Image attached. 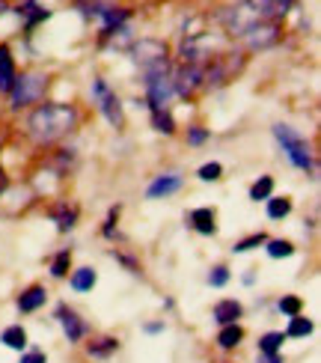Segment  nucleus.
Masks as SVG:
<instances>
[{
  "label": "nucleus",
  "instance_id": "nucleus-1",
  "mask_svg": "<svg viewBox=\"0 0 321 363\" xmlns=\"http://www.w3.org/2000/svg\"><path fill=\"white\" fill-rule=\"evenodd\" d=\"M74 125H78V111L72 104H63V101L39 104L27 116V138L36 146H51L57 140H63L66 134H72Z\"/></svg>",
  "mask_w": 321,
  "mask_h": 363
},
{
  "label": "nucleus",
  "instance_id": "nucleus-2",
  "mask_svg": "<svg viewBox=\"0 0 321 363\" xmlns=\"http://www.w3.org/2000/svg\"><path fill=\"white\" fill-rule=\"evenodd\" d=\"M131 60L140 66L143 78H158V74H170V48L161 39H140L131 45Z\"/></svg>",
  "mask_w": 321,
  "mask_h": 363
},
{
  "label": "nucleus",
  "instance_id": "nucleus-3",
  "mask_svg": "<svg viewBox=\"0 0 321 363\" xmlns=\"http://www.w3.org/2000/svg\"><path fill=\"white\" fill-rule=\"evenodd\" d=\"M274 138L280 140L286 158L292 161L298 170H303V173H310V170H312V149H310L307 138H300V134H298L292 125H283V123H280V125H274Z\"/></svg>",
  "mask_w": 321,
  "mask_h": 363
},
{
  "label": "nucleus",
  "instance_id": "nucleus-4",
  "mask_svg": "<svg viewBox=\"0 0 321 363\" xmlns=\"http://www.w3.org/2000/svg\"><path fill=\"white\" fill-rule=\"evenodd\" d=\"M45 89H48V78L42 72H24L15 78L12 89H9V101L12 108H27V104H36L45 99Z\"/></svg>",
  "mask_w": 321,
  "mask_h": 363
},
{
  "label": "nucleus",
  "instance_id": "nucleus-5",
  "mask_svg": "<svg viewBox=\"0 0 321 363\" xmlns=\"http://www.w3.org/2000/svg\"><path fill=\"white\" fill-rule=\"evenodd\" d=\"M220 21H223V27H226L229 36H238V39H241L253 24H259L262 18H259V12H256L250 4H238V6H226V9L220 12Z\"/></svg>",
  "mask_w": 321,
  "mask_h": 363
},
{
  "label": "nucleus",
  "instance_id": "nucleus-6",
  "mask_svg": "<svg viewBox=\"0 0 321 363\" xmlns=\"http://www.w3.org/2000/svg\"><path fill=\"white\" fill-rule=\"evenodd\" d=\"M280 33H283L280 21H259L241 39H244V45H247L250 51H265V48H271V45L280 42Z\"/></svg>",
  "mask_w": 321,
  "mask_h": 363
},
{
  "label": "nucleus",
  "instance_id": "nucleus-7",
  "mask_svg": "<svg viewBox=\"0 0 321 363\" xmlns=\"http://www.w3.org/2000/svg\"><path fill=\"white\" fill-rule=\"evenodd\" d=\"M93 96H96V101H98V108H101V113H104L107 123H111L113 128H119V125H122V104H119V99H116L113 89L107 86L101 78H96V81H93Z\"/></svg>",
  "mask_w": 321,
  "mask_h": 363
},
{
  "label": "nucleus",
  "instance_id": "nucleus-8",
  "mask_svg": "<svg viewBox=\"0 0 321 363\" xmlns=\"http://www.w3.org/2000/svg\"><path fill=\"white\" fill-rule=\"evenodd\" d=\"M176 96L173 89V74H158V78H149L146 81V101L152 111H164L170 99Z\"/></svg>",
  "mask_w": 321,
  "mask_h": 363
},
{
  "label": "nucleus",
  "instance_id": "nucleus-9",
  "mask_svg": "<svg viewBox=\"0 0 321 363\" xmlns=\"http://www.w3.org/2000/svg\"><path fill=\"white\" fill-rule=\"evenodd\" d=\"M173 89H176V96H181V99L196 96L203 89V66H181L173 74Z\"/></svg>",
  "mask_w": 321,
  "mask_h": 363
},
{
  "label": "nucleus",
  "instance_id": "nucleus-10",
  "mask_svg": "<svg viewBox=\"0 0 321 363\" xmlns=\"http://www.w3.org/2000/svg\"><path fill=\"white\" fill-rule=\"evenodd\" d=\"M57 319H60V325H63V334H66L69 342H81L86 337V322L74 310L57 307Z\"/></svg>",
  "mask_w": 321,
  "mask_h": 363
},
{
  "label": "nucleus",
  "instance_id": "nucleus-11",
  "mask_svg": "<svg viewBox=\"0 0 321 363\" xmlns=\"http://www.w3.org/2000/svg\"><path fill=\"white\" fill-rule=\"evenodd\" d=\"M247 4L259 12L262 21H280L283 15L295 6V0H247Z\"/></svg>",
  "mask_w": 321,
  "mask_h": 363
},
{
  "label": "nucleus",
  "instance_id": "nucleus-12",
  "mask_svg": "<svg viewBox=\"0 0 321 363\" xmlns=\"http://www.w3.org/2000/svg\"><path fill=\"white\" fill-rule=\"evenodd\" d=\"M214 322H218L220 328L223 325H238V319L244 315V307L238 304V301H232V298H223V301H218L214 304Z\"/></svg>",
  "mask_w": 321,
  "mask_h": 363
},
{
  "label": "nucleus",
  "instance_id": "nucleus-13",
  "mask_svg": "<svg viewBox=\"0 0 321 363\" xmlns=\"http://www.w3.org/2000/svg\"><path fill=\"white\" fill-rule=\"evenodd\" d=\"M181 188V176H176V173H167V176H158L152 185L146 188V196L149 200H161V196H170V194H176Z\"/></svg>",
  "mask_w": 321,
  "mask_h": 363
},
{
  "label": "nucleus",
  "instance_id": "nucleus-14",
  "mask_svg": "<svg viewBox=\"0 0 321 363\" xmlns=\"http://www.w3.org/2000/svg\"><path fill=\"white\" fill-rule=\"evenodd\" d=\"M18 72H15V60H12V51L6 45H0V93H9Z\"/></svg>",
  "mask_w": 321,
  "mask_h": 363
},
{
  "label": "nucleus",
  "instance_id": "nucleus-15",
  "mask_svg": "<svg viewBox=\"0 0 321 363\" xmlns=\"http://www.w3.org/2000/svg\"><path fill=\"white\" fill-rule=\"evenodd\" d=\"M45 301H48V292L42 289V286H30L18 295V310L21 313H36L39 307H45Z\"/></svg>",
  "mask_w": 321,
  "mask_h": 363
},
{
  "label": "nucleus",
  "instance_id": "nucleus-16",
  "mask_svg": "<svg viewBox=\"0 0 321 363\" xmlns=\"http://www.w3.org/2000/svg\"><path fill=\"white\" fill-rule=\"evenodd\" d=\"M191 226L200 235H214V233H218V223H214V208H193L191 211Z\"/></svg>",
  "mask_w": 321,
  "mask_h": 363
},
{
  "label": "nucleus",
  "instance_id": "nucleus-17",
  "mask_svg": "<svg viewBox=\"0 0 321 363\" xmlns=\"http://www.w3.org/2000/svg\"><path fill=\"white\" fill-rule=\"evenodd\" d=\"M51 218H54L60 233H69V230H74V223H78V208L69 206V203H60V206H54Z\"/></svg>",
  "mask_w": 321,
  "mask_h": 363
},
{
  "label": "nucleus",
  "instance_id": "nucleus-18",
  "mask_svg": "<svg viewBox=\"0 0 321 363\" xmlns=\"http://www.w3.org/2000/svg\"><path fill=\"white\" fill-rule=\"evenodd\" d=\"M15 12L27 18V30H33V27H36L39 21H45V18H51V12H48V9H42L36 0H24V4L15 6Z\"/></svg>",
  "mask_w": 321,
  "mask_h": 363
},
{
  "label": "nucleus",
  "instance_id": "nucleus-19",
  "mask_svg": "<svg viewBox=\"0 0 321 363\" xmlns=\"http://www.w3.org/2000/svg\"><path fill=\"white\" fill-rule=\"evenodd\" d=\"M116 352H119V340L116 337H101V340L86 345V354L96 357V360H107V357L116 354Z\"/></svg>",
  "mask_w": 321,
  "mask_h": 363
},
{
  "label": "nucleus",
  "instance_id": "nucleus-20",
  "mask_svg": "<svg viewBox=\"0 0 321 363\" xmlns=\"http://www.w3.org/2000/svg\"><path fill=\"white\" fill-rule=\"evenodd\" d=\"M0 342H4L6 349L24 352L27 349V330L21 325H9V328H4V334H0Z\"/></svg>",
  "mask_w": 321,
  "mask_h": 363
},
{
  "label": "nucleus",
  "instance_id": "nucleus-21",
  "mask_svg": "<svg viewBox=\"0 0 321 363\" xmlns=\"http://www.w3.org/2000/svg\"><path fill=\"white\" fill-rule=\"evenodd\" d=\"M312 330H315L312 319H303V315H292V319H288V328L283 330V334H286V340H288V337L303 340V337H310Z\"/></svg>",
  "mask_w": 321,
  "mask_h": 363
},
{
  "label": "nucleus",
  "instance_id": "nucleus-22",
  "mask_svg": "<svg viewBox=\"0 0 321 363\" xmlns=\"http://www.w3.org/2000/svg\"><path fill=\"white\" fill-rule=\"evenodd\" d=\"M241 340H244V328L241 325H223L220 328V334H218V345L220 349H235V345H241Z\"/></svg>",
  "mask_w": 321,
  "mask_h": 363
},
{
  "label": "nucleus",
  "instance_id": "nucleus-23",
  "mask_svg": "<svg viewBox=\"0 0 321 363\" xmlns=\"http://www.w3.org/2000/svg\"><path fill=\"white\" fill-rule=\"evenodd\" d=\"M283 342H286L283 330H268V334L259 337V352H262V354H280Z\"/></svg>",
  "mask_w": 321,
  "mask_h": 363
},
{
  "label": "nucleus",
  "instance_id": "nucleus-24",
  "mask_svg": "<svg viewBox=\"0 0 321 363\" xmlns=\"http://www.w3.org/2000/svg\"><path fill=\"white\" fill-rule=\"evenodd\" d=\"M268 218L271 220H283V218H288L292 215V200L288 196H268Z\"/></svg>",
  "mask_w": 321,
  "mask_h": 363
},
{
  "label": "nucleus",
  "instance_id": "nucleus-25",
  "mask_svg": "<svg viewBox=\"0 0 321 363\" xmlns=\"http://www.w3.org/2000/svg\"><path fill=\"white\" fill-rule=\"evenodd\" d=\"M96 280H98V274H96L93 268H78L72 274V289L74 292H89L96 286Z\"/></svg>",
  "mask_w": 321,
  "mask_h": 363
},
{
  "label": "nucleus",
  "instance_id": "nucleus-26",
  "mask_svg": "<svg viewBox=\"0 0 321 363\" xmlns=\"http://www.w3.org/2000/svg\"><path fill=\"white\" fill-rule=\"evenodd\" d=\"M265 250L271 259H288V256L295 253V245L286 238H271V241H265Z\"/></svg>",
  "mask_w": 321,
  "mask_h": 363
},
{
  "label": "nucleus",
  "instance_id": "nucleus-27",
  "mask_svg": "<svg viewBox=\"0 0 321 363\" xmlns=\"http://www.w3.org/2000/svg\"><path fill=\"white\" fill-rule=\"evenodd\" d=\"M268 196H274V179L271 176H259L256 182H253V188H250V200L253 203H259V200H268Z\"/></svg>",
  "mask_w": 321,
  "mask_h": 363
},
{
  "label": "nucleus",
  "instance_id": "nucleus-28",
  "mask_svg": "<svg viewBox=\"0 0 321 363\" xmlns=\"http://www.w3.org/2000/svg\"><path fill=\"white\" fill-rule=\"evenodd\" d=\"M152 128L155 131H161V134H173L176 131V119H173V113L170 111H152Z\"/></svg>",
  "mask_w": 321,
  "mask_h": 363
},
{
  "label": "nucleus",
  "instance_id": "nucleus-29",
  "mask_svg": "<svg viewBox=\"0 0 321 363\" xmlns=\"http://www.w3.org/2000/svg\"><path fill=\"white\" fill-rule=\"evenodd\" d=\"M69 265H72V250H60L54 256V262H51V274L60 280V277H66L69 274Z\"/></svg>",
  "mask_w": 321,
  "mask_h": 363
},
{
  "label": "nucleus",
  "instance_id": "nucleus-30",
  "mask_svg": "<svg viewBox=\"0 0 321 363\" xmlns=\"http://www.w3.org/2000/svg\"><path fill=\"white\" fill-rule=\"evenodd\" d=\"M265 233H256V235H247V238H241V241H235V247H232V253H247V250H253V247H262L265 245Z\"/></svg>",
  "mask_w": 321,
  "mask_h": 363
},
{
  "label": "nucleus",
  "instance_id": "nucleus-31",
  "mask_svg": "<svg viewBox=\"0 0 321 363\" xmlns=\"http://www.w3.org/2000/svg\"><path fill=\"white\" fill-rule=\"evenodd\" d=\"M300 310H303V301L298 295H283L280 298V313H286L288 319H292V315H300Z\"/></svg>",
  "mask_w": 321,
  "mask_h": 363
},
{
  "label": "nucleus",
  "instance_id": "nucleus-32",
  "mask_svg": "<svg viewBox=\"0 0 321 363\" xmlns=\"http://www.w3.org/2000/svg\"><path fill=\"white\" fill-rule=\"evenodd\" d=\"M229 283V268L226 265H214L208 271V286H214V289H220V286Z\"/></svg>",
  "mask_w": 321,
  "mask_h": 363
},
{
  "label": "nucleus",
  "instance_id": "nucleus-33",
  "mask_svg": "<svg viewBox=\"0 0 321 363\" xmlns=\"http://www.w3.org/2000/svg\"><path fill=\"white\" fill-rule=\"evenodd\" d=\"M220 176H223V167L218 161H208V164H203V167H200V179L203 182H218Z\"/></svg>",
  "mask_w": 321,
  "mask_h": 363
},
{
  "label": "nucleus",
  "instance_id": "nucleus-34",
  "mask_svg": "<svg viewBox=\"0 0 321 363\" xmlns=\"http://www.w3.org/2000/svg\"><path fill=\"white\" fill-rule=\"evenodd\" d=\"M119 206H113L111 208V215H107V220H104V226H101V235L104 238H113V233H116V220H119Z\"/></svg>",
  "mask_w": 321,
  "mask_h": 363
},
{
  "label": "nucleus",
  "instance_id": "nucleus-35",
  "mask_svg": "<svg viewBox=\"0 0 321 363\" xmlns=\"http://www.w3.org/2000/svg\"><path fill=\"white\" fill-rule=\"evenodd\" d=\"M205 140H208V131H205V128H200V125L188 128V143H191V146H203Z\"/></svg>",
  "mask_w": 321,
  "mask_h": 363
},
{
  "label": "nucleus",
  "instance_id": "nucleus-36",
  "mask_svg": "<svg viewBox=\"0 0 321 363\" xmlns=\"http://www.w3.org/2000/svg\"><path fill=\"white\" fill-rule=\"evenodd\" d=\"M21 363H48V357H45V352H39V349H30L21 354Z\"/></svg>",
  "mask_w": 321,
  "mask_h": 363
},
{
  "label": "nucleus",
  "instance_id": "nucleus-37",
  "mask_svg": "<svg viewBox=\"0 0 321 363\" xmlns=\"http://www.w3.org/2000/svg\"><path fill=\"white\" fill-rule=\"evenodd\" d=\"M259 363H283V357L280 354H262V357H259Z\"/></svg>",
  "mask_w": 321,
  "mask_h": 363
},
{
  "label": "nucleus",
  "instance_id": "nucleus-38",
  "mask_svg": "<svg viewBox=\"0 0 321 363\" xmlns=\"http://www.w3.org/2000/svg\"><path fill=\"white\" fill-rule=\"evenodd\" d=\"M146 330L149 334H158V330H164V322H152V325H146Z\"/></svg>",
  "mask_w": 321,
  "mask_h": 363
},
{
  "label": "nucleus",
  "instance_id": "nucleus-39",
  "mask_svg": "<svg viewBox=\"0 0 321 363\" xmlns=\"http://www.w3.org/2000/svg\"><path fill=\"white\" fill-rule=\"evenodd\" d=\"M6 185H9V179H6L4 167H0V194H4V191H6Z\"/></svg>",
  "mask_w": 321,
  "mask_h": 363
},
{
  "label": "nucleus",
  "instance_id": "nucleus-40",
  "mask_svg": "<svg viewBox=\"0 0 321 363\" xmlns=\"http://www.w3.org/2000/svg\"><path fill=\"white\" fill-rule=\"evenodd\" d=\"M6 9H9V4H6V0H0V15H4Z\"/></svg>",
  "mask_w": 321,
  "mask_h": 363
}]
</instances>
